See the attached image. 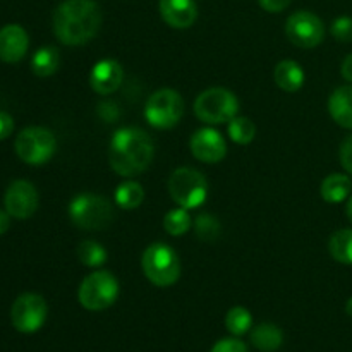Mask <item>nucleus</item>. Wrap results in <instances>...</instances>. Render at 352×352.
<instances>
[{
  "label": "nucleus",
  "mask_w": 352,
  "mask_h": 352,
  "mask_svg": "<svg viewBox=\"0 0 352 352\" xmlns=\"http://www.w3.org/2000/svg\"><path fill=\"white\" fill-rule=\"evenodd\" d=\"M251 325H253V316L246 308L236 306V308L229 309L226 316V327L232 336H244L251 329Z\"/></svg>",
  "instance_id": "24"
},
{
  "label": "nucleus",
  "mask_w": 352,
  "mask_h": 352,
  "mask_svg": "<svg viewBox=\"0 0 352 352\" xmlns=\"http://www.w3.org/2000/svg\"><path fill=\"white\" fill-rule=\"evenodd\" d=\"M144 277L157 287H170L181 277V261L174 248L155 243L144 250L141 258Z\"/></svg>",
  "instance_id": "4"
},
{
  "label": "nucleus",
  "mask_w": 352,
  "mask_h": 352,
  "mask_svg": "<svg viewBox=\"0 0 352 352\" xmlns=\"http://www.w3.org/2000/svg\"><path fill=\"white\" fill-rule=\"evenodd\" d=\"M210 352H248V347L239 339H222L212 347Z\"/></svg>",
  "instance_id": "30"
},
{
  "label": "nucleus",
  "mask_w": 352,
  "mask_h": 352,
  "mask_svg": "<svg viewBox=\"0 0 352 352\" xmlns=\"http://www.w3.org/2000/svg\"><path fill=\"white\" fill-rule=\"evenodd\" d=\"M30 47L26 30L19 24H7L0 30V60L16 64L23 60Z\"/></svg>",
  "instance_id": "15"
},
{
  "label": "nucleus",
  "mask_w": 352,
  "mask_h": 352,
  "mask_svg": "<svg viewBox=\"0 0 352 352\" xmlns=\"http://www.w3.org/2000/svg\"><path fill=\"white\" fill-rule=\"evenodd\" d=\"M274 79L280 89L287 93H296L305 85V71L296 60H282L275 67Z\"/></svg>",
  "instance_id": "18"
},
{
  "label": "nucleus",
  "mask_w": 352,
  "mask_h": 352,
  "mask_svg": "<svg viewBox=\"0 0 352 352\" xmlns=\"http://www.w3.org/2000/svg\"><path fill=\"white\" fill-rule=\"evenodd\" d=\"M164 227L170 236H184L191 229V217L186 208H175L165 215Z\"/></svg>",
  "instance_id": "27"
},
{
  "label": "nucleus",
  "mask_w": 352,
  "mask_h": 352,
  "mask_svg": "<svg viewBox=\"0 0 352 352\" xmlns=\"http://www.w3.org/2000/svg\"><path fill=\"white\" fill-rule=\"evenodd\" d=\"M38 201L40 198H38L36 188L23 179L14 181L3 195L6 212L17 220H26L33 217L38 210Z\"/></svg>",
  "instance_id": "12"
},
{
  "label": "nucleus",
  "mask_w": 352,
  "mask_h": 352,
  "mask_svg": "<svg viewBox=\"0 0 352 352\" xmlns=\"http://www.w3.org/2000/svg\"><path fill=\"white\" fill-rule=\"evenodd\" d=\"M16 153L24 164L43 165L54 157L57 150V140L47 127L31 126L21 131L16 138Z\"/></svg>",
  "instance_id": "8"
},
{
  "label": "nucleus",
  "mask_w": 352,
  "mask_h": 352,
  "mask_svg": "<svg viewBox=\"0 0 352 352\" xmlns=\"http://www.w3.org/2000/svg\"><path fill=\"white\" fill-rule=\"evenodd\" d=\"M195 232L198 239L205 243H213L220 234V222L210 213H203L195 220Z\"/></svg>",
  "instance_id": "28"
},
{
  "label": "nucleus",
  "mask_w": 352,
  "mask_h": 352,
  "mask_svg": "<svg viewBox=\"0 0 352 352\" xmlns=\"http://www.w3.org/2000/svg\"><path fill=\"white\" fill-rule=\"evenodd\" d=\"M119 282L110 272L100 270L89 274L81 282L78 291V299L81 306L88 311H103L110 308L119 298Z\"/></svg>",
  "instance_id": "6"
},
{
  "label": "nucleus",
  "mask_w": 352,
  "mask_h": 352,
  "mask_svg": "<svg viewBox=\"0 0 352 352\" xmlns=\"http://www.w3.org/2000/svg\"><path fill=\"white\" fill-rule=\"evenodd\" d=\"M346 313L349 316H352V298L349 299V301H347V305H346Z\"/></svg>",
  "instance_id": "37"
},
{
  "label": "nucleus",
  "mask_w": 352,
  "mask_h": 352,
  "mask_svg": "<svg viewBox=\"0 0 352 352\" xmlns=\"http://www.w3.org/2000/svg\"><path fill=\"white\" fill-rule=\"evenodd\" d=\"M47 313L48 308L45 299L34 292H26L14 301L10 308V322L17 332L34 333L43 327Z\"/></svg>",
  "instance_id": "10"
},
{
  "label": "nucleus",
  "mask_w": 352,
  "mask_h": 352,
  "mask_svg": "<svg viewBox=\"0 0 352 352\" xmlns=\"http://www.w3.org/2000/svg\"><path fill=\"white\" fill-rule=\"evenodd\" d=\"M239 112V100L226 88H210L199 93L195 102V113L205 124L230 122Z\"/></svg>",
  "instance_id": "7"
},
{
  "label": "nucleus",
  "mask_w": 352,
  "mask_h": 352,
  "mask_svg": "<svg viewBox=\"0 0 352 352\" xmlns=\"http://www.w3.org/2000/svg\"><path fill=\"white\" fill-rule=\"evenodd\" d=\"M168 192L181 208L195 210L206 201L208 182L205 175L191 167H181L168 179Z\"/></svg>",
  "instance_id": "5"
},
{
  "label": "nucleus",
  "mask_w": 352,
  "mask_h": 352,
  "mask_svg": "<svg viewBox=\"0 0 352 352\" xmlns=\"http://www.w3.org/2000/svg\"><path fill=\"white\" fill-rule=\"evenodd\" d=\"M229 136L237 144H250L256 136V126L248 117H234L229 122Z\"/></svg>",
  "instance_id": "25"
},
{
  "label": "nucleus",
  "mask_w": 352,
  "mask_h": 352,
  "mask_svg": "<svg viewBox=\"0 0 352 352\" xmlns=\"http://www.w3.org/2000/svg\"><path fill=\"white\" fill-rule=\"evenodd\" d=\"M69 219L76 227L85 230H103L112 223L116 212L105 196L82 192L69 203Z\"/></svg>",
  "instance_id": "3"
},
{
  "label": "nucleus",
  "mask_w": 352,
  "mask_h": 352,
  "mask_svg": "<svg viewBox=\"0 0 352 352\" xmlns=\"http://www.w3.org/2000/svg\"><path fill=\"white\" fill-rule=\"evenodd\" d=\"M158 9L162 19L175 30H188L198 17V6L195 0H160Z\"/></svg>",
  "instance_id": "16"
},
{
  "label": "nucleus",
  "mask_w": 352,
  "mask_h": 352,
  "mask_svg": "<svg viewBox=\"0 0 352 352\" xmlns=\"http://www.w3.org/2000/svg\"><path fill=\"white\" fill-rule=\"evenodd\" d=\"M258 3H260L267 12H282L284 9H287L291 0H258Z\"/></svg>",
  "instance_id": "33"
},
{
  "label": "nucleus",
  "mask_w": 352,
  "mask_h": 352,
  "mask_svg": "<svg viewBox=\"0 0 352 352\" xmlns=\"http://www.w3.org/2000/svg\"><path fill=\"white\" fill-rule=\"evenodd\" d=\"M351 189H352V182L347 175L330 174L329 177L323 179L320 192H322V198L325 199L327 203L337 205V203H342L349 198Z\"/></svg>",
  "instance_id": "19"
},
{
  "label": "nucleus",
  "mask_w": 352,
  "mask_h": 352,
  "mask_svg": "<svg viewBox=\"0 0 352 352\" xmlns=\"http://www.w3.org/2000/svg\"><path fill=\"white\" fill-rule=\"evenodd\" d=\"M144 189L136 181H124L116 189V203L122 210H134L143 203Z\"/></svg>",
  "instance_id": "23"
},
{
  "label": "nucleus",
  "mask_w": 352,
  "mask_h": 352,
  "mask_svg": "<svg viewBox=\"0 0 352 352\" xmlns=\"http://www.w3.org/2000/svg\"><path fill=\"white\" fill-rule=\"evenodd\" d=\"M340 72H342L344 79H347V81L352 82V54H349L346 58H344Z\"/></svg>",
  "instance_id": "34"
},
{
  "label": "nucleus",
  "mask_w": 352,
  "mask_h": 352,
  "mask_svg": "<svg viewBox=\"0 0 352 352\" xmlns=\"http://www.w3.org/2000/svg\"><path fill=\"white\" fill-rule=\"evenodd\" d=\"M102 9L95 0H64L54 12V33L60 43L79 47L98 33Z\"/></svg>",
  "instance_id": "1"
},
{
  "label": "nucleus",
  "mask_w": 352,
  "mask_h": 352,
  "mask_svg": "<svg viewBox=\"0 0 352 352\" xmlns=\"http://www.w3.org/2000/svg\"><path fill=\"white\" fill-rule=\"evenodd\" d=\"M9 226H10V215L7 212H3V210H0V236L9 230Z\"/></svg>",
  "instance_id": "35"
},
{
  "label": "nucleus",
  "mask_w": 352,
  "mask_h": 352,
  "mask_svg": "<svg viewBox=\"0 0 352 352\" xmlns=\"http://www.w3.org/2000/svg\"><path fill=\"white\" fill-rule=\"evenodd\" d=\"M339 157H340V165L344 167V170L349 172L352 175V134L351 136H347L346 140L342 141V144H340Z\"/></svg>",
  "instance_id": "31"
},
{
  "label": "nucleus",
  "mask_w": 352,
  "mask_h": 352,
  "mask_svg": "<svg viewBox=\"0 0 352 352\" xmlns=\"http://www.w3.org/2000/svg\"><path fill=\"white\" fill-rule=\"evenodd\" d=\"M329 112L340 127L352 129V86H340L330 95Z\"/></svg>",
  "instance_id": "17"
},
{
  "label": "nucleus",
  "mask_w": 352,
  "mask_h": 352,
  "mask_svg": "<svg viewBox=\"0 0 352 352\" xmlns=\"http://www.w3.org/2000/svg\"><path fill=\"white\" fill-rule=\"evenodd\" d=\"M184 116V100L175 89H157L148 98L144 117L155 129H172Z\"/></svg>",
  "instance_id": "9"
},
{
  "label": "nucleus",
  "mask_w": 352,
  "mask_h": 352,
  "mask_svg": "<svg viewBox=\"0 0 352 352\" xmlns=\"http://www.w3.org/2000/svg\"><path fill=\"white\" fill-rule=\"evenodd\" d=\"M251 342L261 352H275L284 342V333L274 323H261L251 333Z\"/></svg>",
  "instance_id": "20"
},
{
  "label": "nucleus",
  "mask_w": 352,
  "mask_h": 352,
  "mask_svg": "<svg viewBox=\"0 0 352 352\" xmlns=\"http://www.w3.org/2000/svg\"><path fill=\"white\" fill-rule=\"evenodd\" d=\"M329 251L339 263L352 265V229H340L330 237Z\"/></svg>",
  "instance_id": "22"
},
{
  "label": "nucleus",
  "mask_w": 352,
  "mask_h": 352,
  "mask_svg": "<svg viewBox=\"0 0 352 352\" xmlns=\"http://www.w3.org/2000/svg\"><path fill=\"white\" fill-rule=\"evenodd\" d=\"M346 213H347V219H349V222L352 223V196H351L349 203H347V206H346Z\"/></svg>",
  "instance_id": "36"
},
{
  "label": "nucleus",
  "mask_w": 352,
  "mask_h": 352,
  "mask_svg": "<svg viewBox=\"0 0 352 352\" xmlns=\"http://www.w3.org/2000/svg\"><path fill=\"white\" fill-rule=\"evenodd\" d=\"M14 131V119L10 117V113L2 112L0 110V141L9 138Z\"/></svg>",
  "instance_id": "32"
},
{
  "label": "nucleus",
  "mask_w": 352,
  "mask_h": 352,
  "mask_svg": "<svg viewBox=\"0 0 352 352\" xmlns=\"http://www.w3.org/2000/svg\"><path fill=\"white\" fill-rule=\"evenodd\" d=\"M60 65V54L55 47H41L34 52L31 58V71L38 78H48L55 74Z\"/></svg>",
  "instance_id": "21"
},
{
  "label": "nucleus",
  "mask_w": 352,
  "mask_h": 352,
  "mask_svg": "<svg viewBox=\"0 0 352 352\" xmlns=\"http://www.w3.org/2000/svg\"><path fill=\"white\" fill-rule=\"evenodd\" d=\"M189 148L195 158L205 164H219L227 155V143L219 131L212 127H203L192 134Z\"/></svg>",
  "instance_id": "13"
},
{
  "label": "nucleus",
  "mask_w": 352,
  "mask_h": 352,
  "mask_svg": "<svg viewBox=\"0 0 352 352\" xmlns=\"http://www.w3.org/2000/svg\"><path fill=\"white\" fill-rule=\"evenodd\" d=\"M153 155V140L140 127H122L110 140V167L122 177H134L146 170Z\"/></svg>",
  "instance_id": "2"
},
{
  "label": "nucleus",
  "mask_w": 352,
  "mask_h": 352,
  "mask_svg": "<svg viewBox=\"0 0 352 352\" xmlns=\"http://www.w3.org/2000/svg\"><path fill=\"white\" fill-rule=\"evenodd\" d=\"M78 258L86 267H102L107 261V250L95 241H85L78 246Z\"/></svg>",
  "instance_id": "26"
},
{
  "label": "nucleus",
  "mask_w": 352,
  "mask_h": 352,
  "mask_svg": "<svg viewBox=\"0 0 352 352\" xmlns=\"http://www.w3.org/2000/svg\"><path fill=\"white\" fill-rule=\"evenodd\" d=\"M122 65L113 58H103V60L96 62L89 72V85H91L93 91L100 93V95H110V93L117 91L122 85Z\"/></svg>",
  "instance_id": "14"
},
{
  "label": "nucleus",
  "mask_w": 352,
  "mask_h": 352,
  "mask_svg": "<svg viewBox=\"0 0 352 352\" xmlns=\"http://www.w3.org/2000/svg\"><path fill=\"white\" fill-rule=\"evenodd\" d=\"M330 33L336 40L349 43L352 41V17L349 16H340L330 26Z\"/></svg>",
  "instance_id": "29"
},
{
  "label": "nucleus",
  "mask_w": 352,
  "mask_h": 352,
  "mask_svg": "<svg viewBox=\"0 0 352 352\" xmlns=\"http://www.w3.org/2000/svg\"><path fill=\"white\" fill-rule=\"evenodd\" d=\"M285 34L296 47L315 48L325 38V24L316 14L309 10H299L292 14L285 23Z\"/></svg>",
  "instance_id": "11"
}]
</instances>
